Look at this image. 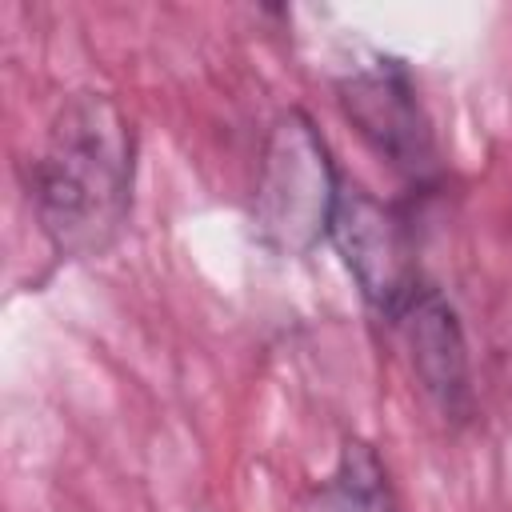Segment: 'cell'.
<instances>
[{"label": "cell", "instance_id": "6da1fadb", "mask_svg": "<svg viewBox=\"0 0 512 512\" xmlns=\"http://www.w3.org/2000/svg\"><path fill=\"white\" fill-rule=\"evenodd\" d=\"M32 196L56 252L100 256L112 244L132 200V132L104 92H80L56 112Z\"/></svg>", "mask_w": 512, "mask_h": 512}, {"label": "cell", "instance_id": "8992f818", "mask_svg": "<svg viewBox=\"0 0 512 512\" xmlns=\"http://www.w3.org/2000/svg\"><path fill=\"white\" fill-rule=\"evenodd\" d=\"M328 508L332 512H396L388 472H384L380 456L368 444H360V440L344 444L340 464L332 472Z\"/></svg>", "mask_w": 512, "mask_h": 512}, {"label": "cell", "instance_id": "3957f363", "mask_svg": "<svg viewBox=\"0 0 512 512\" xmlns=\"http://www.w3.org/2000/svg\"><path fill=\"white\" fill-rule=\"evenodd\" d=\"M328 240L336 244L344 268L352 272V280L360 284L364 300L376 312L400 316L404 304L420 292L404 224L372 192H364L356 184L352 188L340 184L332 224H328Z\"/></svg>", "mask_w": 512, "mask_h": 512}, {"label": "cell", "instance_id": "5b68a950", "mask_svg": "<svg viewBox=\"0 0 512 512\" xmlns=\"http://www.w3.org/2000/svg\"><path fill=\"white\" fill-rule=\"evenodd\" d=\"M396 320L408 332L412 364H416L424 392L444 412H460L468 400V356H464V336H460L452 308L436 292L420 288Z\"/></svg>", "mask_w": 512, "mask_h": 512}, {"label": "cell", "instance_id": "7a4b0ae2", "mask_svg": "<svg viewBox=\"0 0 512 512\" xmlns=\"http://www.w3.org/2000/svg\"><path fill=\"white\" fill-rule=\"evenodd\" d=\"M336 168L316 124L304 112H284L260 152L256 224L276 252L300 256L328 236L336 208Z\"/></svg>", "mask_w": 512, "mask_h": 512}, {"label": "cell", "instance_id": "277c9868", "mask_svg": "<svg viewBox=\"0 0 512 512\" xmlns=\"http://www.w3.org/2000/svg\"><path fill=\"white\" fill-rule=\"evenodd\" d=\"M344 108L360 124L364 140L388 156L392 168L408 176H424L436 164V148L428 136V124L420 116V104L404 80L400 68L384 64L372 72H360L344 84Z\"/></svg>", "mask_w": 512, "mask_h": 512}]
</instances>
